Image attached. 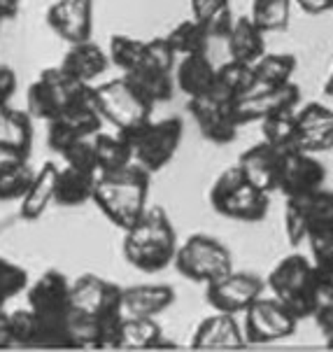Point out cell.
Instances as JSON below:
<instances>
[{
    "label": "cell",
    "instance_id": "1",
    "mask_svg": "<svg viewBox=\"0 0 333 352\" xmlns=\"http://www.w3.org/2000/svg\"><path fill=\"white\" fill-rule=\"evenodd\" d=\"M28 308L35 318L33 348H73L70 338V280L49 268L28 287Z\"/></svg>",
    "mask_w": 333,
    "mask_h": 352
},
{
    "label": "cell",
    "instance_id": "2",
    "mask_svg": "<svg viewBox=\"0 0 333 352\" xmlns=\"http://www.w3.org/2000/svg\"><path fill=\"white\" fill-rule=\"evenodd\" d=\"M177 234L161 206H147L128 229H124V259L142 273H161L175 259Z\"/></svg>",
    "mask_w": 333,
    "mask_h": 352
},
{
    "label": "cell",
    "instance_id": "3",
    "mask_svg": "<svg viewBox=\"0 0 333 352\" xmlns=\"http://www.w3.org/2000/svg\"><path fill=\"white\" fill-rule=\"evenodd\" d=\"M150 196V170L128 164L119 170L96 173L91 201L112 224L128 229L147 208Z\"/></svg>",
    "mask_w": 333,
    "mask_h": 352
},
{
    "label": "cell",
    "instance_id": "4",
    "mask_svg": "<svg viewBox=\"0 0 333 352\" xmlns=\"http://www.w3.org/2000/svg\"><path fill=\"white\" fill-rule=\"evenodd\" d=\"M268 287L273 296L294 315L296 320L312 318V313L322 303L314 280L312 261L303 254H289L273 268L268 276Z\"/></svg>",
    "mask_w": 333,
    "mask_h": 352
},
{
    "label": "cell",
    "instance_id": "5",
    "mask_svg": "<svg viewBox=\"0 0 333 352\" xmlns=\"http://www.w3.org/2000/svg\"><path fill=\"white\" fill-rule=\"evenodd\" d=\"M119 133L126 140L133 164L142 166L150 173H157L163 166H168L170 159L175 157L177 147L182 142L184 124L180 117L159 119V122H154L150 117L147 122L138 124V126L119 131Z\"/></svg>",
    "mask_w": 333,
    "mask_h": 352
},
{
    "label": "cell",
    "instance_id": "6",
    "mask_svg": "<svg viewBox=\"0 0 333 352\" xmlns=\"http://www.w3.org/2000/svg\"><path fill=\"white\" fill-rule=\"evenodd\" d=\"M89 98H91V85L75 80L58 65V68H45L38 80L28 87L26 110L33 119L51 122L73 105Z\"/></svg>",
    "mask_w": 333,
    "mask_h": 352
},
{
    "label": "cell",
    "instance_id": "7",
    "mask_svg": "<svg viewBox=\"0 0 333 352\" xmlns=\"http://www.w3.org/2000/svg\"><path fill=\"white\" fill-rule=\"evenodd\" d=\"M212 208L238 222H261L268 214V194L249 184L238 166L226 168L210 189Z\"/></svg>",
    "mask_w": 333,
    "mask_h": 352
},
{
    "label": "cell",
    "instance_id": "8",
    "mask_svg": "<svg viewBox=\"0 0 333 352\" xmlns=\"http://www.w3.org/2000/svg\"><path fill=\"white\" fill-rule=\"evenodd\" d=\"M91 103L96 105L103 122H110L117 131L147 122L154 110V103L142 96L126 77H117L98 87L91 85Z\"/></svg>",
    "mask_w": 333,
    "mask_h": 352
},
{
    "label": "cell",
    "instance_id": "9",
    "mask_svg": "<svg viewBox=\"0 0 333 352\" xmlns=\"http://www.w3.org/2000/svg\"><path fill=\"white\" fill-rule=\"evenodd\" d=\"M172 264L187 280L203 285L233 271V259H231L229 248L207 234H194L182 245H177Z\"/></svg>",
    "mask_w": 333,
    "mask_h": 352
},
{
    "label": "cell",
    "instance_id": "10",
    "mask_svg": "<svg viewBox=\"0 0 333 352\" xmlns=\"http://www.w3.org/2000/svg\"><path fill=\"white\" fill-rule=\"evenodd\" d=\"M245 313V343H273L296 331L299 320L275 296H259L242 310Z\"/></svg>",
    "mask_w": 333,
    "mask_h": 352
},
{
    "label": "cell",
    "instance_id": "11",
    "mask_svg": "<svg viewBox=\"0 0 333 352\" xmlns=\"http://www.w3.org/2000/svg\"><path fill=\"white\" fill-rule=\"evenodd\" d=\"M70 310L93 320L122 313V287L110 280L87 273L70 283Z\"/></svg>",
    "mask_w": 333,
    "mask_h": 352
},
{
    "label": "cell",
    "instance_id": "12",
    "mask_svg": "<svg viewBox=\"0 0 333 352\" xmlns=\"http://www.w3.org/2000/svg\"><path fill=\"white\" fill-rule=\"evenodd\" d=\"M261 294H264V280L254 273L231 271L205 285V301L217 313H242Z\"/></svg>",
    "mask_w": 333,
    "mask_h": 352
},
{
    "label": "cell",
    "instance_id": "13",
    "mask_svg": "<svg viewBox=\"0 0 333 352\" xmlns=\"http://www.w3.org/2000/svg\"><path fill=\"white\" fill-rule=\"evenodd\" d=\"M301 91L294 82L279 85L273 89H254V91L242 94L233 100V115L238 126L242 124L261 122V119L277 115V112H289L299 105Z\"/></svg>",
    "mask_w": 333,
    "mask_h": 352
},
{
    "label": "cell",
    "instance_id": "14",
    "mask_svg": "<svg viewBox=\"0 0 333 352\" xmlns=\"http://www.w3.org/2000/svg\"><path fill=\"white\" fill-rule=\"evenodd\" d=\"M189 110L198 124L205 140L215 145H229L238 135V122L233 115V100L219 98L215 94L189 98Z\"/></svg>",
    "mask_w": 333,
    "mask_h": 352
},
{
    "label": "cell",
    "instance_id": "15",
    "mask_svg": "<svg viewBox=\"0 0 333 352\" xmlns=\"http://www.w3.org/2000/svg\"><path fill=\"white\" fill-rule=\"evenodd\" d=\"M333 214V192L319 187L314 192L287 196L284 203V234H287L291 245H299L306 241L308 226L317 219Z\"/></svg>",
    "mask_w": 333,
    "mask_h": 352
},
{
    "label": "cell",
    "instance_id": "16",
    "mask_svg": "<svg viewBox=\"0 0 333 352\" xmlns=\"http://www.w3.org/2000/svg\"><path fill=\"white\" fill-rule=\"evenodd\" d=\"M326 182V168L319 159H314L310 152L301 150H284L282 161L277 170V192L284 196H296L314 192L324 187Z\"/></svg>",
    "mask_w": 333,
    "mask_h": 352
},
{
    "label": "cell",
    "instance_id": "17",
    "mask_svg": "<svg viewBox=\"0 0 333 352\" xmlns=\"http://www.w3.org/2000/svg\"><path fill=\"white\" fill-rule=\"evenodd\" d=\"M47 23L68 45L91 40L93 0H56L47 10Z\"/></svg>",
    "mask_w": 333,
    "mask_h": 352
},
{
    "label": "cell",
    "instance_id": "18",
    "mask_svg": "<svg viewBox=\"0 0 333 352\" xmlns=\"http://www.w3.org/2000/svg\"><path fill=\"white\" fill-rule=\"evenodd\" d=\"M294 150L310 154L333 150V110L322 103H308L296 112Z\"/></svg>",
    "mask_w": 333,
    "mask_h": 352
},
{
    "label": "cell",
    "instance_id": "19",
    "mask_svg": "<svg viewBox=\"0 0 333 352\" xmlns=\"http://www.w3.org/2000/svg\"><path fill=\"white\" fill-rule=\"evenodd\" d=\"M284 150L271 145V142H259V145L249 147L247 152L240 154L238 159V168H240L242 177L254 184L261 192L271 194L277 189V170H279V161H282Z\"/></svg>",
    "mask_w": 333,
    "mask_h": 352
},
{
    "label": "cell",
    "instance_id": "20",
    "mask_svg": "<svg viewBox=\"0 0 333 352\" xmlns=\"http://www.w3.org/2000/svg\"><path fill=\"white\" fill-rule=\"evenodd\" d=\"M33 150V117L0 100V154L28 159Z\"/></svg>",
    "mask_w": 333,
    "mask_h": 352
},
{
    "label": "cell",
    "instance_id": "21",
    "mask_svg": "<svg viewBox=\"0 0 333 352\" xmlns=\"http://www.w3.org/2000/svg\"><path fill=\"white\" fill-rule=\"evenodd\" d=\"M175 303V289L170 285H135L122 287L124 318H157Z\"/></svg>",
    "mask_w": 333,
    "mask_h": 352
},
{
    "label": "cell",
    "instance_id": "22",
    "mask_svg": "<svg viewBox=\"0 0 333 352\" xmlns=\"http://www.w3.org/2000/svg\"><path fill=\"white\" fill-rule=\"evenodd\" d=\"M108 65H110L108 54L100 50L96 43L84 40V43L70 45V50L65 52V56H63L61 68L68 75H73L75 80L91 85L96 77H100L108 70Z\"/></svg>",
    "mask_w": 333,
    "mask_h": 352
},
{
    "label": "cell",
    "instance_id": "23",
    "mask_svg": "<svg viewBox=\"0 0 333 352\" xmlns=\"http://www.w3.org/2000/svg\"><path fill=\"white\" fill-rule=\"evenodd\" d=\"M245 345L236 318L231 313H217L196 327L192 348H238Z\"/></svg>",
    "mask_w": 333,
    "mask_h": 352
},
{
    "label": "cell",
    "instance_id": "24",
    "mask_svg": "<svg viewBox=\"0 0 333 352\" xmlns=\"http://www.w3.org/2000/svg\"><path fill=\"white\" fill-rule=\"evenodd\" d=\"M58 175V166L54 161H47V164L33 175V182L28 187V192L23 194L19 214L26 222H35L45 214L49 208V203H54V184Z\"/></svg>",
    "mask_w": 333,
    "mask_h": 352
},
{
    "label": "cell",
    "instance_id": "25",
    "mask_svg": "<svg viewBox=\"0 0 333 352\" xmlns=\"http://www.w3.org/2000/svg\"><path fill=\"white\" fill-rule=\"evenodd\" d=\"M215 70L217 65L203 54H187L175 70V82L180 91L187 94L189 98L203 96L215 85Z\"/></svg>",
    "mask_w": 333,
    "mask_h": 352
},
{
    "label": "cell",
    "instance_id": "26",
    "mask_svg": "<svg viewBox=\"0 0 333 352\" xmlns=\"http://www.w3.org/2000/svg\"><path fill=\"white\" fill-rule=\"evenodd\" d=\"M93 182H96V173L82 170L75 166H65L58 168L56 184H54V203L63 208H75L82 203L91 201Z\"/></svg>",
    "mask_w": 333,
    "mask_h": 352
},
{
    "label": "cell",
    "instance_id": "27",
    "mask_svg": "<svg viewBox=\"0 0 333 352\" xmlns=\"http://www.w3.org/2000/svg\"><path fill=\"white\" fill-rule=\"evenodd\" d=\"M226 40H229L231 58H236V61L254 63L259 56L266 54L264 33L259 31L257 23L249 19V16H238V19H233L229 33H226Z\"/></svg>",
    "mask_w": 333,
    "mask_h": 352
},
{
    "label": "cell",
    "instance_id": "28",
    "mask_svg": "<svg viewBox=\"0 0 333 352\" xmlns=\"http://www.w3.org/2000/svg\"><path fill=\"white\" fill-rule=\"evenodd\" d=\"M124 77L145 96L150 103H165L172 98V73L170 70L157 68V65L142 61L138 68L124 73Z\"/></svg>",
    "mask_w": 333,
    "mask_h": 352
},
{
    "label": "cell",
    "instance_id": "29",
    "mask_svg": "<svg viewBox=\"0 0 333 352\" xmlns=\"http://www.w3.org/2000/svg\"><path fill=\"white\" fill-rule=\"evenodd\" d=\"M172 348L175 343L163 341V331L154 318H122L117 348L145 350V348Z\"/></svg>",
    "mask_w": 333,
    "mask_h": 352
},
{
    "label": "cell",
    "instance_id": "30",
    "mask_svg": "<svg viewBox=\"0 0 333 352\" xmlns=\"http://www.w3.org/2000/svg\"><path fill=\"white\" fill-rule=\"evenodd\" d=\"M252 87H254L252 63L231 58V61L222 63L215 70V85H212V89L207 94H215V96L226 98V100H236V98H240L242 94H247Z\"/></svg>",
    "mask_w": 333,
    "mask_h": 352
},
{
    "label": "cell",
    "instance_id": "31",
    "mask_svg": "<svg viewBox=\"0 0 333 352\" xmlns=\"http://www.w3.org/2000/svg\"><path fill=\"white\" fill-rule=\"evenodd\" d=\"M254 70V89H273L291 82V75L296 70V58L291 54H264L252 63Z\"/></svg>",
    "mask_w": 333,
    "mask_h": 352
},
{
    "label": "cell",
    "instance_id": "32",
    "mask_svg": "<svg viewBox=\"0 0 333 352\" xmlns=\"http://www.w3.org/2000/svg\"><path fill=\"white\" fill-rule=\"evenodd\" d=\"M35 170L28 166V159L3 157L0 161V203L21 201L33 182Z\"/></svg>",
    "mask_w": 333,
    "mask_h": 352
},
{
    "label": "cell",
    "instance_id": "33",
    "mask_svg": "<svg viewBox=\"0 0 333 352\" xmlns=\"http://www.w3.org/2000/svg\"><path fill=\"white\" fill-rule=\"evenodd\" d=\"M91 145H93V154H96L98 173L119 170V168H124V166L133 164V157H130L126 140L122 138L119 131H117V135L98 131V133L91 135Z\"/></svg>",
    "mask_w": 333,
    "mask_h": 352
},
{
    "label": "cell",
    "instance_id": "34",
    "mask_svg": "<svg viewBox=\"0 0 333 352\" xmlns=\"http://www.w3.org/2000/svg\"><path fill=\"white\" fill-rule=\"evenodd\" d=\"M192 14L210 38H226L233 23L231 0H192Z\"/></svg>",
    "mask_w": 333,
    "mask_h": 352
},
{
    "label": "cell",
    "instance_id": "35",
    "mask_svg": "<svg viewBox=\"0 0 333 352\" xmlns=\"http://www.w3.org/2000/svg\"><path fill=\"white\" fill-rule=\"evenodd\" d=\"M294 0H254L252 3V19L261 33L282 31L289 23V12Z\"/></svg>",
    "mask_w": 333,
    "mask_h": 352
},
{
    "label": "cell",
    "instance_id": "36",
    "mask_svg": "<svg viewBox=\"0 0 333 352\" xmlns=\"http://www.w3.org/2000/svg\"><path fill=\"white\" fill-rule=\"evenodd\" d=\"M165 40H168V45L172 47V52L187 56V54H203L210 35L205 33V28L196 19H187V21L177 23V26L165 35Z\"/></svg>",
    "mask_w": 333,
    "mask_h": 352
},
{
    "label": "cell",
    "instance_id": "37",
    "mask_svg": "<svg viewBox=\"0 0 333 352\" xmlns=\"http://www.w3.org/2000/svg\"><path fill=\"white\" fill-rule=\"evenodd\" d=\"M261 135L266 142L279 147V150H294L296 142V112H277L261 119Z\"/></svg>",
    "mask_w": 333,
    "mask_h": 352
},
{
    "label": "cell",
    "instance_id": "38",
    "mask_svg": "<svg viewBox=\"0 0 333 352\" xmlns=\"http://www.w3.org/2000/svg\"><path fill=\"white\" fill-rule=\"evenodd\" d=\"M56 119L73 131L77 138H91L93 133H98V131L103 129V117L98 115V110H96V105L91 103V98L73 105L68 112H63V115Z\"/></svg>",
    "mask_w": 333,
    "mask_h": 352
},
{
    "label": "cell",
    "instance_id": "39",
    "mask_svg": "<svg viewBox=\"0 0 333 352\" xmlns=\"http://www.w3.org/2000/svg\"><path fill=\"white\" fill-rule=\"evenodd\" d=\"M108 58L110 63H115L117 68L128 73V70L138 68L142 58H145V40H135L128 38V35H112Z\"/></svg>",
    "mask_w": 333,
    "mask_h": 352
},
{
    "label": "cell",
    "instance_id": "40",
    "mask_svg": "<svg viewBox=\"0 0 333 352\" xmlns=\"http://www.w3.org/2000/svg\"><path fill=\"white\" fill-rule=\"evenodd\" d=\"M5 327H8L12 348H33L35 341V318L31 308H16L12 313H5Z\"/></svg>",
    "mask_w": 333,
    "mask_h": 352
},
{
    "label": "cell",
    "instance_id": "41",
    "mask_svg": "<svg viewBox=\"0 0 333 352\" xmlns=\"http://www.w3.org/2000/svg\"><path fill=\"white\" fill-rule=\"evenodd\" d=\"M28 287V273L26 268L16 266L14 261L0 256V310L5 308V303L14 299L16 294H21Z\"/></svg>",
    "mask_w": 333,
    "mask_h": 352
},
{
    "label": "cell",
    "instance_id": "42",
    "mask_svg": "<svg viewBox=\"0 0 333 352\" xmlns=\"http://www.w3.org/2000/svg\"><path fill=\"white\" fill-rule=\"evenodd\" d=\"M306 241L310 243V252L312 259H324V256L333 254V214L317 219L314 224L308 226L306 231Z\"/></svg>",
    "mask_w": 333,
    "mask_h": 352
},
{
    "label": "cell",
    "instance_id": "43",
    "mask_svg": "<svg viewBox=\"0 0 333 352\" xmlns=\"http://www.w3.org/2000/svg\"><path fill=\"white\" fill-rule=\"evenodd\" d=\"M61 157L65 159V164H68V166H75V168H82V170L98 173V168H96V154H93L91 138L75 140L73 145L65 147V150L61 152Z\"/></svg>",
    "mask_w": 333,
    "mask_h": 352
},
{
    "label": "cell",
    "instance_id": "44",
    "mask_svg": "<svg viewBox=\"0 0 333 352\" xmlns=\"http://www.w3.org/2000/svg\"><path fill=\"white\" fill-rule=\"evenodd\" d=\"M175 58L177 54L172 52V47L168 45L165 38H157V40H147L145 43V58L142 61L157 65V68H163V70H170L175 68Z\"/></svg>",
    "mask_w": 333,
    "mask_h": 352
},
{
    "label": "cell",
    "instance_id": "45",
    "mask_svg": "<svg viewBox=\"0 0 333 352\" xmlns=\"http://www.w3.org/2000/svg\"><path fill=\"white\" fill-rule=\"evenodd\" d=\"M312 268H314V280H317V289L322 301H333V254L312 261Z\"/></svg>",
    "mask_w": 333,
    "mask_h": 352
},
{
    "label": "cell",
    "instance_id": "46",
    "mask_svg": "<svg viewBox=\"0 0 333 352\" xmlns=\"http://www.w3.org/2000/svg\"><path fill=\"white\" fill-rule=\"evenodd\" d=\"M317 327L322 329L324 336H333V301H322L317 310L312 313Z\"/></svg>",
    "mask_w": 333,
    "mask_h": 352
},
{
    "label": "cell",
    "instance_id": "47",
    "mask_svg": "<svg viewBox=\"0 0 333 352\" xmlns=\"http://www.w3.org/2000/svg\"><path fill=\"white\" fill-rule=\"evenodd\" d=\"M16 91V75L8 65H0V100H10Z\"/></svg>",
    "mask_w": 333,
    "mask_h": 352
},
{
    "label": "cell",
    "instance_id": "48",
    "mask_svg": "<svg viewBox=\"0 0 333 352\" xmlns=\"http://www.w3.org/2000/svg\"><path fill=\"white\" fill-rule=\"evenodd\" d=\"M294 3H299V8L308 14H322L333 10V0H294Z\"/></svg>",
    "mask_w": 333,
    "mask_h": 352
},
{
    "label": "cell",
    "instance_id": "49",
    "mask_svg": "<svg viewBox=\"0 0 333 352\" xmlns=\"http://www.w3.org/2000/svg\"><path fill=\"white\" fill-rule=\"evenodd\" d=\"M19 3L21 0H0V16H3V19H12V16H16V12H19Z\"/></svg>",
    "mask_w": 333,
    "mask_h": 352
},
{
    "label": "cell",
    "instance_id": "50",
    "mask_svg": "<svg viewBox=\"0 0 333 352\" xmlns=\"http://www.w3.org/2000/svg\"><path fill=\"white\" fill-rule=\"evenodd\" d=\"M324 94H329V96H333V70H331L329 80H326V85H324Z\"/></svg>",
    "mask_w": 333,
    "mask_h": 352
},
{
    "label": "cell",
    "instance_id": "51",
    "mask_svg": "<svg viewBox=\"0 0 333 352\" xmlns=\"http://www.w3.org/2000/svg\"><path fill=\"white\" fill-rule=\"evenodd\" d=\"M326 345H329V348H333V336H326Z\"/></svg>",
    "mask_w": 333,
    "mask_h": 352
},
{
    "label": "cell",
    "instance_id": "52",
    "mask_svg": "<svg viewBox=\"0 0 333 352\" xmlns=\"http://www.w3.org/2000/svg\"><path fill=\"white\" fill-rule=\"evenodd\" d=\"M3 21H5V19H3V16H0V23H3Z\"/></svg>",
    "mask_w": 333,
    "mask_h": 352
},
{
    "label": "cell",
    "instance_id": "53",
    "mask_svg": "<svg viewBox=\"0 0 333 352\" xmlns=\"http://www.w3.org/2000/svg\"><path fill=\"white\" fill-rule=\"evenodd\" d=\"M0 313H5V310H0Z\"/></svg>",
    "mask_w": 333,
    "mask_h": 352
}]
</instances>
